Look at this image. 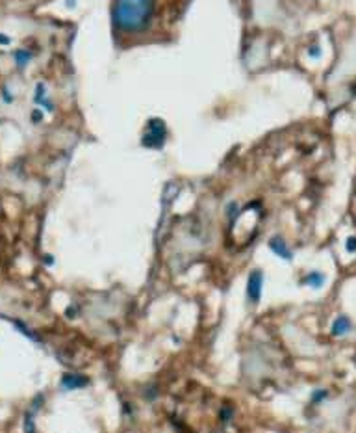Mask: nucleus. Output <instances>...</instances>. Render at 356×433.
I'll use <instances>...</instances> for the list:
<instances>
[{
	"label": "nucleus",
	"mask_w": 356,
	"mask_h": 433,
	"mask_svg": "<svg viewBox=\"0 0 356 433\" xmlns=\"http://www.w3.org/2000/svg\"><path fill=\"white\" fill-rule=\"evenodd\" d=\"M262 290H264V272L262 270H253L247 277V300L253 305H258L260 298H262Z\"/></svg>",
	"instance_id": "obj_3"
},
{
	"label": "nucleus",
	"mask_w": 356,
	"mask_h": 433,
	"mask_svg": "<svg viewBox=\"0 0 356 433\" xmlns=\"http://www.w3.org/2000/svg\"><path fill=\"white\" fill-rule=\"evenodd\" d=\"M0 95H2V100H4L6 104H13V100H15V95H13V93L9 92V88H7V86H4V88L0 90Z\"/></svg>",
	"instance_id": "obj_16"
},
{
	"label": "nucleus",
	"mask_w": 356,
	"mask_h": 433,
	"mask_svg": "<svg viewBox=\"0 0 356 433\" xmlns=\"http://www.w3.org/2000/svg\"><path fill=\"white\" fill-rule=\"evenodd\" d=\"M240 214H241V210H240V206H238V203H236V201L228 203V206H227V218L230 220V225H232L234 222L238 220V216H240Z\"/></svg>",
	"instance_id": "obj_11"
},
{
	"label": "nucleus",
	"mask_w": 356,
	"mask_h": 433,
	"mask_svg": "<svg viewBox=\"0 0 356 433\" xmlns=\"http://www.w3.org/2000/svg\"><path fill=\"white\" fill-rule=\"evenodd\" d=\"M89 385V380L82 374H74V372H67V374L61 376V381H59V387L63 390H78V388Z\"/></svg>",
	"instance_id": "obj_6"
},
{
	"label": "nucleus",
	"mask_w": 356,
	"mask_h": 433,
	"mask_svg": "<svg viewBox=\"0 0 356 433\" xmlns=\"http://www.w3.org/2000/svg\"><path fill=\"white\" fill-rule=\"evenodd\" d=\"M167 142V126L160 118H150L145 125L141 136V145L145 149H163Z\"/></svg>",
	"instance_id": "obj_2"
},
{
	"label": "nucleus",
	"mask_w": 356,
	"mask_h": 433,
	"mask_svg": "<svg viewBox=\"0 0 356 433\" xmlns=\"http://www.w3.org/2000/svg\"><path fill=\"white\" fill-rule=\"evenodd\" d=\"M308 56H310V58H319V56H321V46L312 45L310 48H308Z\"/></svg>",
	"instance_id": "obj_18"
},
{
	"label": "nucleus",
	"mask_w": 356,
	"mask_h": 433,
	"mask_svg": "<svg viewBox=\"0 0 356 433\" xmlns=\"http://www.w3.org/2000/svg\"><path fill=\"white\" fill-rule=\"evenodd\" d=\"M45 264H46V266H52V264H54V256L45 255Z\"/></svg>",
	"instance_id": "obj_20"
},
{
	"label": "nucleus",
	"mask_w": 356,
	"mask_h": 433,
	"mask_svg": "<svg viewBox=\"0 0 356 433\" xmlns=\"http://www.w3.org/2000/svg\"><path fill=\"white\" fill-rule=\"evenodd\" d=\"M43 119H45V112L41 108H33L32 114H30V123L32 125H39V123H43Z\"/></svg>",
	"instance_id": "obj_13"
},
{
	"label": "nucleus",
	"mask_w": 356,
	"mask_h": 433,
	"mask_svg": "<svg viewBox=\"0 0 356 433\" xmlns=\"http://www.w3.org/2000/svg\"><path fill=\"white\" fill-rule=\"evenodd\" d=\"M33 60V52L32 50H28V48H17L15 52H13V64L17 69H26V67L32 64Z\"/></svg>",
	"instance_id": "obj_8"
},
{
	"label": "nucleus",
	"mask_w": 356,
	"mask_h": 433,
	"mask_svg": "<svg viewBox=\"0 0 356 433\" xmlns=\"http://www.w3.org/2000/svg\"><path fill=\"white\" fill-rule=\"evenodd\" d=\"M327 396H329V390L318 388V390H314V394H312V404H319V402H323Z\"/></svg>",
	"instance_id": "obj_15"
},
{
	"label": "nucleus",
	"mask_w": 356,
	"mask_h": 433,
	"mask_svg": "<svg viewBox=\"0 0 356 433\" xmlns=\"http://www.w3.org/2000/svg\"><path fill=\"white\" fill-rule=\"evenodd\" d=\"M345 250L349 253H356V236H349L345 242Z\"/></svg>",
	"instance_id": "obj_17"
},
{
	"label": "nucleus",
	"mask_w": 356,
	"mask_h": 433,
	"mask_svg": "<svg viewBox=\"0 0 356 433\" xmlns=\"http://www.w3.org/2000/svg\"><path fill=\"white\" fill-rule=\"evenodd\" d=\"M351 328H353V322H351L349 316L340 314L336 320L332 322L331 333H332V336H345L351 331Z\"/></svg>",
	"instance_id": "obj_7"
},
{
	"label": "nucleus",
	"mask_w": 356,
	"mask_h": 433,
	"mask_svg": "<svg viewBox=\"0 0 356 433\" xmlns=\"http://www.w3.org/2000/svg\"><path fill=\"white\" fill-rule=\"evenodd\" d=\"M7 45H11V38L0 32V46H7Z\"/></svg>",
	"instance_id": "obj_19"
},
{
	"label": "nucleus",
	"mask_w": 356,
	"mask_h": 433,
	"mask_svg": "<svg viewBox=\"0 0 356 433\" xmlns=\"http://www.w3.org/2000/svg\"><path fill=\"white\" fill-rule=\"evenodd\" d=\"M267 246H269V250H271L277 256H280L282 260H288V262H292L293 260V251L290 250L288 242H286L282 236H271L269 238V242H267Z\"/></svg>",
	"instance_id": "obj_5"
},
{
	"label": "nucleus",
	"mask_w": 356,
	"mask_h": 433,
	"mask_svg": "<svg viewBox=\"0 0 356 433\" xmlns=\"http://www.w3.org/2000/svg\"><path fill=\"white\" fill-rule=\"evenodd\" d=\"M154 14V0H115L113 22L124 32H141Z\"/></svg>",
	"instance_id": "obj_1"
},
{
	"label": "nucleus",
	"mask_w": 356,
	"mask_h": 433,
	"mask_svg": "<svg viewBox=\"0 0 356 433\" xmlns=\"http://www.w3.org/2000/svg\"><path fill=\"white\" fill-rule=\"evenodd\" d=\"M24 433H35V422H33V411H28L24 416Z\"/></svg>",
	"instance_id": "obj_12"
},
{
	"label": "nucleus",
	"mask_w": 356,
	"mask_h": 433,
	"mask_svg": "<svg viewBox=\"0 0 356 433\" xmlns=\"http://www.w3.org/2000/svg\"><path fill=\"white\" fill-rule=\"evenodd\" d=\"M13 324H15V328L19 329L20 333H22V335H26L28 336V338H30V340H35V342H39L41 340V338H39L37 335H35V333H33L32 329L28 328V326H26V324H22V322H19V320H15L13 322Z\"/></svg>",
	"instance_id": "obj_10"
},
{
	"label": "nucleus",
	"mask_w": 356,
	"mask_h": 433,
	"mask_svg": "<svg viewBox=\"0 0 356 433\" xmlns=\"http://www.w3.org/2000/svg\"><path fill=\"white\" fill-rule=\"evenodd\" d=\"M325 281H327V276L325 274H321V272H310L308 276L303 277V284H306V286H310V288H321L325 284Z\"/></svg>",
	"instance_id": "obj_9"
},
{
	"label": "nucleus",
	"mask_w": 356,
	"mask_h": 433,
	"mask_svg": "<svg viewBox=\"0 0 356 433\" xmlns=\"http://www.w3.org/2000/svg\"><path fill=\"white\" fill-rule=\"evenodd\" d=\"M33 104L41 106L43 108V112H48L52 114L56 110V104L52 102V98L48 97V88H46L45 82H37L35 84V90H33Z\"/></svg>",
	"instance_id": "obj_4"
},
{
	"label": "nucleus",
	"mask_w": 356,
	"mask_h": 433,
	"mask_svg": "<svg viewBox=\"0 0 356 433\" xmlns=\"http://www.w3.org/2000/svg\"><path fill=\"white\" fill-rule=\"evenodd\" d=\"M219 416H221V422H223V424H228V422L232 420V416H234V409H232V407L225 406L223 409H221Z\"/></svg>",
	"instance_id": "obj_14"
}]
</instances>
